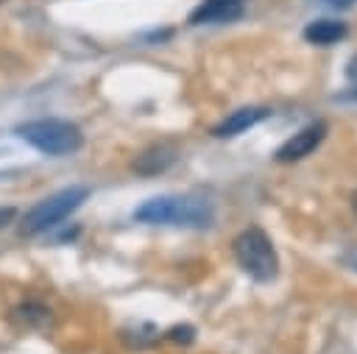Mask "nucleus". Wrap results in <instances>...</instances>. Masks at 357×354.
Returning a JSON list of instances; mask_svg holds the SVG:
<instances>
[{
    "instance_id": "nucleus-1",
    "label": "nucleus",
    "mask_w": 357,
    "mask_h": 354,
    "mask_svg": "<svg viewBox=\"0 0 357 354\" xmlns=\"http://www.w3.org/2000/svg\"><path fill=\"white\" fill-rule=\"evenodd\" d=\"M134 220L151 226L206 229L215 220V206L198 195H159L134 209Z\"/></svg>"
},
{
    "instance_id": "nucleus-2",
    "label": "nucleus",
    "mask_w": 357,
    "mask_h": 354,
    "mask_svg": "<svg viewBox=\"0 0 357 354\" xmlns=\"http://www.w3.org/2000/svg\"><path fill=\"white\" fill-rule=\"evenodd\" d=\"M17 134L45 156H70L84 145L81 128L70 120H56V117L28 120L17 128Z\"/></svg>"
},
{
    "instance_id": "nucleus-3",
    "label": "nucleus",
    "mask_w": 357,
    "mask_h": 354,
    "mask_svg": "<svg viewBox=\"0 0 357 354\" xmlns=\"http://www.w3.org/2000/svg\"><path fill=\"white\" fill-rule=\"evenodd\" d=\"M231 251L237 265L257 282H273L279 273V256L276 248L271 243V237L259 229V226H248L243 229L234 240H231Z\"/></svg>"
},
{
    "instance_id": "nucleus-4",
    "label": "nucleus",
    "mask_w": 357,
    "mask_h": 354,
    "mask_svg": "<svg viewBox=\"0 0 357 354\" xmlns=\"http://www.w3.org/2000/svg\"><path fill=\"white\" fill-rule=\"evenodd\" d=\"M89 198V190L86 187H67V190H59L53 195H47L45 201H39L36 206H31L22 217V234H42L53 226H59L64 217H70L84 201Z\"/></svg>"
},
{
    "instance_id": "nucleus-5",
    "label": "nucleus",
    "mask_w": 357,
    "mask_h": 354,
    "mask_svg": "<svg viewBox=\"0 0 357 354\" xmlns=\"http://www.w3.org/2000/svg\"><path fill=\"white\" fill-rule=\"evenodd\" d=\"M324 137H326V125H324V123H312V125H307V128L296 131L287 142H282V145L276 148L273 159H276L279 164L301 162L304 156H310V153L324 142Z\"/></svg>"
},
{
    "instance_id": "nucleus-6",
    "label": "nucleus",
    "mask_w": 357,
    "mask_h": 354,
    "mask_svg": "<svg viewBox=\"0 0 357 354\" xmlns=\"http://www.w3.org/2000/svg\"><path fill=\"white\" fill-rule=\"evenodd\" d=\"M248 0H204L201 6L192 8L190 25H220L243 17Z\"/></svg>"
},
{
    "instance_id": "nucleus-7",
    "label": "nucleus",
    "mask_w": 357,
    "mask_h": 354,
    "mask_svg": "<svg viewBox=\"0 0 357 354\" xmlns=\"http://www.w3.org/2000/svg\"><path fill=\"white\" fill-rule=\"evenodd\" d=\"M268 117H271V109H265V106H243V109L231 111L226 120H220V123L212 128V134H215L218 139H229V137H237V134L254 128L257 123H262V120H268Z\"/></svg>"
},
{
    "instance_id": "nucleus-8",
    "label": "nucleus",
    "mask_w": 357,
    "mask_h": 354,
    "mask_svg": "<svg viewBox=\"0 0 357 354\" xmlns=\"http://www.w3.org/2000/svg\"><path fill=\"white\" fill-rule=\"evenodd\" d=\"M173 162H176V148L167 142H156V145H148L134 159V170L142 176H156V173H165Z\"/></svg>"
},
{
    "instance_id": "nucleus-9",
    "label": "nucleus",
    "mask_w": 357,
    "mask_h": 354,
    "mask_svg": "<svg viewBox=\"0 0 357 354\" xmlns=\"http://www.w3.org/2000/svg\"><path fill=\"white\" fill-rule=\"evenodd\" d=\"M346 33H349V28L340 20H312L304 28V39L310 45H335V42L346 39Z\"/></svg>"
},
{
    "instance_id": "nucleus-10",
    "label": "nucleus",
    "mask_w": 357,
    "mask_h": 354,
    "mask_svg": "<svg viewBox=\"0 0 357 354\" xmlns=\"http://www.w3.org/2000/svg\"><path fill=\"white\" fill-rule=\"evenodd\" d=\"M17 315H20L25 323H31V326H42V323L50 321V309L42 307V304H36V301H28V304L17 307Z\"/></svg>"
},
{
    "instance_id": "nucleus-11",
    "label": "nucleus",
    "mask_w": 357,
    "mask_h": 354,
    "mask_svg": "<svg viewBox=\"0 0 357 354\" xmlns=\"http://www.w3.org/2000/svg\"><path fill=\"white\" fill-rule=\"evenodd\" d=\"M346 81H349V95L357 98V53L346 64Z\"/></svg>"
},
{
    "instance_id": "nucleus-12",
    "label": "nucleus",
    "mask_w": 357,
    "mask_h": 354,
    "mask_svg": "<svg viewBox=\"0 0 357 354\" xmlns=\"http://www.w3.org/2000/svg\"><path fill=\"white\" fill-rule=\"evenodd\" d=\"M192 334H195V332H192V326H173V329L167 332V337H170V340H176V343H190V340H192Z\"/></svg>"
},
{
    "instance_id": "nucleus-13",
    "label": "nucleus",
    "mask_w": 357,
    "mask_h": 354,
    "mask_svg": "<svg viewBox=\"0 0 357 354\" xmlns=\"http://www.w3.org/2000/svg\"><path fill=\"white\" fill-rule=\"evenodd\" d=\"M14 215H17V209H14V206H0V229H3V226H8V223L14 220Z\"/></svg>"
},
{
    "instance_id": "nucleus-14",
    "label": "nucleus",
    "mask_w": 357,
    "mask_h": 354,
    "mask_svg": "<svg viewBox=\"0 0 357 354\" xmlns=\"http://www.w3.org/2000/svg\"><path fill=\"white\" fill-rule=\"evenodd\" d=\"M324 3H329V6H335V8H349V6H354L357 0H324Z\"/></svg>"
},
{
    "instance_id": "nucleus-15",
    "label": "nucleus",
    "mask_w": 357,
    "mask_h": 354,
    "mask_svg": "<svg viewBox=\"0 0 357 354\" xmlns=\"http://www.w3.org/2000/svg\"><path fill=\"white\" fill-rule=\"evenodd\" d=\"M351 209H354V215H357V190L351 192Z\"/></svg>"
}]
</instances>
